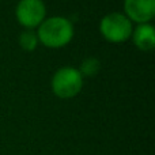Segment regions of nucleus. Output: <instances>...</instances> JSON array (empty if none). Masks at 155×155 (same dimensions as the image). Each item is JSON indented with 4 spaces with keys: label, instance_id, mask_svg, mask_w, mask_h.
Returning a JSON list of instances; mask_svg holds the SVG:
<instances>
[{
    "label": "nucleus",
    "instance_id": "obj_1",
    "mask_svg": "<svg viewBox=\"0 0 155 155\" xmlns=\"http://www.w3.org/2000/svg\"><path fill=\"white\" fill-rule=\"evenodd\" d=\"M72 35V23L63 16H53L46 19L38 30V37L41 42L51 48H59L68 44Z\"/></svg>",
    "mask_w": 155,
    "mask_h": 155
},
{
    "label": "nucleus",
    "instance_id": "obj_8",
    "mask_svg": "<svg viewBox=\"0 0 155 155\" xmlns=\"http://www.w3.org/2000/svg\"><path fill=\"white\" fill-rule=\"evenodd\" d=\"M19 44H21V46L25 49V51L30 52L37 46V37H35V34L33 31L25 30V31L21 34V37H19Z\"/></svg>",
    "mask_w": 155,
    "mask_h": 155
},
{
    "label": "nucleus",
    "instance_id": "obj_2",
    "mask_svg": "<svg viewBox=\"0 0 155 155\" xmlns=\"http://www.w3.org/2000/svg\"><path fill=\"white\" fill-rule=\"evenodd\" d=\"M83 79L75 68H60L52 79V88L60 98H72L82 90Z\"/></svg>",
    "mask_w": 155,
    "mask_h": 155
},
{
    "label": "nucleus",
    "instance_id": "obj_3",
    "mask_svg": "<svg viewBox=\"0 0 155 155\" xmlns=\"http://www.w3.org/2000/svg\"><path fill=\"white\" fill-rule=\"evenodd\" d=\"M101 33L105 38L112 42H121L125 41L132 33L131 21L125 15L118 12H112L104 16L101 21Z\"/></svg>",
    "mask_w": 155,
    "mask_h": 155
},
{
    "label": "nucleus",
    "instance_id": "obj_7",
    "mask_svg": "<svg viewBox=\"0 0 155 155\" xmlns=\"http://www.w3.org/2000/svg\"><path fill=\"white\" fill-rule=\"evenodd\" d=\"M99 71V61L94 57H88V59L83 60L82 67H80V75L86 76H94Z\"/></svg>",
    "mask_w": 155,
    "mask_h": 155
},
{
    "label": "nucleus",
    "instance_id": "obj_6",
    "mask_svg": "<svg viewBox=\"0 0 155 155\" xmlns=\"http://www.w3.org/2000/svg\"><path fill=\"white\" fill-rule=\"evenodd\" d=\"M134 41L137 48H140L142 51L153 49L155 45L154 27L151 25H146V23L137 26L134 31Z\"/></svg>",
    "mask_w": 155,
    "mask_h": 155
},
{
    "label": "nucleus",
    "instance_id": "obj_5",
    "mask_svg": "<svg viewBox=\"0 0 155 155\" xmlns=\"http://www.w3.org/2000/svg\"><path fill=\"white\" fill-rule=\"evenodd\" d=\"M124 7L131 19L146 23L155 14V0H125Z\"/></svg>",
    "mask_w": 155,
    "mask_h": 155
},
{
    "label": "nucleus",
    "instance_id": "obj_4",
    "mask_svg": "<svg viewBox=\"0 0 155 155\" xmlns=\"http://www.w3.org/2000/svg\"><path fill=\"white\" fill-rule=\"evenodd\" d=\"M44 16H45V5L42 0H21L16 5V18L23 26H37L42 22Z\"/></svg>",
    "mask_w": 155,
    "mask_h": 155
}]
</instances>
